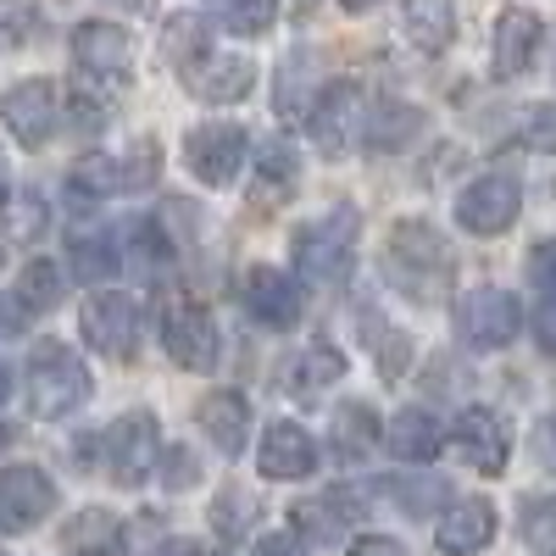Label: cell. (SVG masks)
<instances>
[{"label": "cell", "instance_id": "2e32d148", "mask_svg": "<svg viewBox=\"0 0 556 556\" xmlns=\"http://www.w3.org/2000/svg\"><path fill=\"white\" fill-rule=\"evenodd\" d=\"M456 451L473 462L479 473H501L506 468V451H513V440H506V429H501V417L495 412H484V406H468L456 417Z\"/></svg>", "mask_w": 556, "mask_h": 556}, {"label": "cell", "instance_id": "b9f144b4", "mask_svg": "<svg viewBox=\"0 0 556 556\" xmlns=\"http://www.w3.org/2000/svg\"><path fill=\"white\" fill-rule=\"evenodd\" d=\"M23 301L17 295H0V340H12V334H23Z\"/></svg>", "mask_w": 556, "mask_h": 556}, {"label": "cell", "instance_id": "e0dca14e", "mask_svg": "<svg viewBox=\"0 0 556 556\" xmlns=\"http://www.w3.org/2000/svg\"><path fill=\"white\" fill-rule=\"evenodd\" d=\"M434 540H440L445 556H473V551H484V545L495 540V506L479 501V495L445 506V518H440Z\"/></svg>", "mask_w": 556, "mask_h": 556}, {"label": "cell", "instance_id": "60d3db41", "mask_svg": "<svg viewBox=\"0 0 556 556\" xmlns=\"http://www.w3.org/2000/svg\"><path fill=\"white\" fill-rule=\"evenodd\" d=\"M67 117H78V128H101L106 123L101 101H89V96H67Z\"/></svg>", "mask_w": 556, "mask_h": 556}, {"label": "cell", "instance_id": "bcb514c9", "mask_svg": "<svg viewBox=\"0 0 556 556\" xmlns=\"http://www.w3.org/2000/svg\"><path fill=\"white\" fill-rule=\"evenodd\" d=\"M7 390H12V384H7V374H0V401H7Z\"/></svg>", "mask_w": 556, "mask_h": 556}, {"label": "cell", "instance_id": "d6986e66", "mask_svg": "<svg viewBox=\"0 0 556 556\" xmlns=\"http://www.w3.org/2000/svg\"><path fill=\"white\" fill-rule=\"evenodd\" d=\"M128 56H134V45H128V34H123L117 23H78V34H73V62H78L84 73L112 78V73L128 67Z\"/></svg>", "mask_w": 556, "mask_h": 556}, {"label": "cell", "instance_id": "ab89813d", "mask_svg": "<svg viewBox=\"0 0 556 556\" xmlns=\"http://www.w3.org/2000/svg\"><path fill=\"white\" fill-rule=\"evenodd\" d=\"M251 556H312V551H306V540H295V534H262Z\"/></svg>", "mask_w": 556, "mask_h": 556}, {"label": "cell", "instance_id": "c3c4849f", "mask_svg": "<svg viewBox=\"0 0 556 556\" xmlns=\"http://www.w3.org/2000/svg\"><path fill=\"white\" fill-rule=\"evenodd\" d=\"M123 7H146V0H123Z\"/></svg>", "mask_w": 556, "mask_h": 556}, {"label": "cell", "instance_id": "44dd1931", "mask_svg": "<svg viewBox=\"0 0 556 556\" xmlns=\"http://www.w3.org/2000/svg\"><path fill=\"white\" fill-rule=\"evenodd\" d=\"M251 84H256V67L245 56H206V62L190 67V89H195L201 101H217V106L245 101Z\"/></svg>", "mask_w": 556, "mask_h": 556}, {"label": "cell", "instance_id": "9a60e30c", "mask_svg": "<svg viewBox=\"0 0 556 556\" xmlns=\"http://www.w3.org/2000/svg\"><path fill=\"white\" fill-rule=\"evenodd\" d=\"M256 468H262V479H306L317 468V445H312V434L301 424H273L262 434Z\"/></svg>", "mask_w": 556, "mask_h": 556}, {"label": "cell", "instance_id": "ee69618b", "mask_svg": "<svg viewBox=\"0 0 556 556\" xmlns=\"http://www.w3.org/2000/svg\"><path fill=\"white\" fill-rule=\"evenodd\" d=\"M351 556H406L395 540H384V534H367V540H356L351 545Z\"/></svg>", "mask_w": 556, "mask_h": 556}, {"label": "cell", "instance_id": "83f0119b", "mask_svg": "<svg viewBox=\"0 0 556 556\" xmlns=\"http://www.w3.org/2000/svg\"><path fill=\"white\" fill-rule=\"evenodd\" d=\"M340 374H345V356H340L334 345H306V351L290 362V384H295V395H323Z\"/></svg>", "mask_w": 556, "mask_h": 556}, {"label": "cell", "instance_id": "3957f363", "mask_svg": "<svg viewBox=\"0 0 556 556\" xmlns=\"http://www.w3.org/2000/svg\"><path fill=\"white\" fill-rule=\"evenodd\" d=\"M356 228H362V217L351 206H334L329 217L306 223L301 235H295V267L312 278V285H340V278L351 273Z\"/></svg>", "mask_w": 556, "mask_h": 556}, {"label": "cell", "instance_id": "74e56055", "mask_svg": "<svg viewBox=\"0 0 556 556\" xmlns=\"http://www.w3.org/2000/svg\"><path fill=\"white\" fill-rule=\"evenodd\" d=\"M395 495H401L406 513L424 518V513H434V506L445 501V484L440 479H395Z\"/></svg>", "mask_w": 556, "mask_h": 556}, {"label": "cell", "instance_id": "e575fe53", "mask_svg": "<svg viewBox=\"0 0 556 556\" xmlns=\"http://www.w3.org/2000/svg\"><path fill=\"white\" fill-rule=\"evenodd\" d=\"M223 17H228L235 34H267L273 17H278V0H228Z\"/></svg>", "mask_w": 556, "mask_h": 556}, {"label": "cell", "instance_id": "d6a6232c", "mask_svg": "<svg viewBox=\"0 0 556 556\" xmlns=\"http://www.w3.org/2000/svg\"><path fill=\"white\" fill-rule=\"evenodd\" d=\"M39 34V7L34 0H0V51L28 45Z\"/></svg>", "mask_w": 556, "mask_h": 556}, {"label": "cell", "instance_id": "ba28073f", "mask_svg": "<svg viewBox=\"0 0 556 556\" xmlns=\"http://www.w3.org/2000/svg\"><path fill=\"white\" fill-rule=\"evenodd\" d=\"M523 212V184L513 173H484L479 184H468L456 201V223L468 228V235H501V228H513Z\"/></svg>", "mask_w": 556, "mask_h": 556}, {"label": "cell", "instance_id": "8fae6325", "mask_svg": "<svg viewBox=\"0 0 556 556\" xmlns=\"http://www.w3.org/2000/svg\"><path fill=\"white\" fill-rule=\"evenodd\" d=\"M367 117H374V106L362 101L356 84H334L329 96H323L312 106V139L323 156H345L356 146V134H367Z\"/></svg>", "mask_w": 556, "mask_h": 556}, {"label": "cell", "instance_id": "836d02e7", "mask_svg": "<svg viewBox=\"0 0 556 556\" xmlns=\"http://www.w3.org/2000/svg\"><path fill=\"white\" fill-rule=\"evenodd\" d=\"M251 518H256V501H245V490H223L212 501V523H217L223 540H240L251 529Z\"/></svg>", "mask_w": 556, "mask_h": 556}, {"label": "cell", "instance_id": "f546056e", "mask_svg": "<svg viewBox=\"0 0 556 556\" xmlns=\"http://www.w3.org/2000/svg\"><path fill=\"white\" fill-rule=\"evenodd\" d=\"M123 556H195L184 540H167L162 534V523L146 513V518H134L128 529H123Z\"/></svg>", "mask_w": 556, "mask_h": 556}, {"label": "cell", "instance_id": "4fadbf2b", "mask_svg": "<svg viewBox=\"0 0 556 556\" xmlns=\"http://www.w3.org/2000/svg\"><path fill=\"white\" fill-rule=\"evenodd\" d=\"M51 506H56V484L45 479L39 468H7L0 473V529L7 534H28L34 523L51 518Z\"/></svg>", "mask_w": 556, "mask_h": 556}, {"label": "cell", "instance_id": "d4e9b609", "mask_svg": "<svg viewBox=\"0 0 556 556\" xmlns=\"http://www.w3.org/2000/svg\"><path fill=\"white\" fill-rule=\"evenodd\" d=\"M295 190V151L285 146V139H273V146L262 151V167H256V184H251V201L256 206H273L285 201Z\"/></svg>", "mask_w": 556, "mask_h": 556}, {"label": "cell", "instance_id": "5bb4252c", "mask_svg": "<svg viewBox=\"0 0 556 556\" xmlns=\"http://www.w3.org/2000/svg\"><path fill=\"white\" fill-rule=\"evenodd\" d=\"M240 295H245V312L256 323H267V329H290L301 317V290L290 285V273H278V267H251Z\"/></svg>", "mask_w": 556, "mask_h": 556}, {"label": "cell", "instance_id": "cb8c5ba5", "mask_svg": "<svg viewBox=\"0 0 556 556\" xmlns=\"http://www.w3.org/2000/svg\"><path fill=\"white\" fill-rule=\"evenodd\" d=\"M406 34L417 51H445L456 34V0H406Z\"/></svg>", "mask_w": 556, "mask_h": 556}, {"label": "cell", "instance_id": "ac0fdd59", "mask_svg": "<svg viewBox=\"0 0 556 556\" xmlns=\"http://www.w3.org/2000/svg\"><path fill=\"white\" fill-rule=\"evenodd\" d=\"M290 518H295V529H301L306 540H340V534H351V523H362V495H356V490L312 495V501L295 506Z\"/></svg>", "mask_w": 556, "mask_h": 556}, {"label": "cell", "instance_id": "6da1fadb", "mask_svg": "<svg viewBox=\"0 0 556 556\" xmlns=\"http://www.w3.org/2000/svg\"><path fill=\"white\" fill-rule=\"evenodd\" d=\"M384 273H390V285H395L401 295H412L417 306H429V301H440L445 285H451V251H445V240L434 235L429 223L406 217L395 235H390Z\"/></svg>", "mask_w": 556, "mask_h": 556}, {"label": "cell", "instance_id": "484cf974", "mask_svg": "<svg viewBox=\"0 0 556 556\" xmlns=\"http://www.w3.org/2000/svg\"><path fill=\"white\" fill-rule=\"evenodd\" d=\"M62 545L73 551V556H106L112 545H123V529H117V518L112 513H78L67 529H62Z\"/></svg>", "mask_w": 556, "mask_h": 556}, {"label": "cell", "instance_id": "7bdbcfd3", "mask_svg": "<svg viewBox=\"0 0 556 556\" xmlns=\"http://www.w3.org/2000/svg\"><path fill=\"white\" fill-rule=\"evenodd\" d=\"M534 329H540V345H545V351H556V290L545 295V306H540V323H534Z\"/></svg>", "mask_w": 556, "mask_h": 556}, {"label": "cell", "instance_id": "d590c367", "mask_svg": "<svg viewBox=\"0 0 556 556\" xmlns=\"http://www.w3.org/2000/svg\"><path fill=\"white\" fill-rule=\"evenodd\" d=\"M112 267H117L112 240H73V273L78 278H106Z\"/></svg>", "mask_w": 556, "mask_h": 556}, {"label": "cell", "instance_id": "f35d334b", "mask_svg": "<svg viewBox=\"0 0 556 556\" xmlns=\"http://www.w3.org/2000/svg\"><path fill=\"white\" fill-rule=\"evenodd\" d=\"M523 146H534V151H556V106H534V112H529Z\"/></svg>", "mask_w": 556, "mask_h": 556}, {"label": "cell", "instance_id": "4316f807", "mask_svg": "<svg viewBox=\"0 0 556 556\" xmlns=\"http://www.w3.org/2000/svg\"><path fill=\"white\" fill-rule=\"evenodd\" d=\"M17 301L23 312H51L62 301V262L56 256H34L17 273Z\"/></svg>", "mask_w": 556, "mask_h": 556}, {"label": "cell", "instance_id": "f1b7e54d", "mask_svg": "<svg viewBox=\"0 0 556 556\" xmlns=\"http://www.w3.org/2000/svg\"><path fill=\"white\" fill-rule=\"evenodd\" d=\"M417 117L412 106H401V101H379L374 106V117H367V146H379V151H401V146H412V134H417Z\"/></svg>", "mask_w": 556, "mask_h": 556}, {"label": "cell", "instance_id": "7a4b0ae2", "mask_svg": "<svg viewBox=\"0 0 556 556\" xmlns=\"http://www.w3.org/2000/svg\"><path fill=\"white\" fill-rule=\"evenodd\" d=\"M84 401H89V367L62 340H39L28 356V412L34 417H67Z\"/></svg>", "mask_w": 556, "mask_h": 556}, {"label": "cell", "instance_id": "f6af8a7d", "mask_svg": "<svg viewBox=\"0 0 556 556\" xmlns=\"http://www.w3.org/2000/svg\"><path fill=\"white\" fill-rule=\"evenodd\" d=\"M340 7H351V12H367V7H379V0H340Z\"/></svg>", "mask_w": 556, "mask_h": 556}, {"label": "cell", "instance_id": "8992f818", "mask_svg": "<svg viewBox=\"0 0 556 556\" xmlns=\"http://www.w3.org/2000/svg\"><path fill=\"white\" fill-rule=\"evenodd\" d=\"M162 345L178 367L190 374H206L217 367V323L201 301H167L162 306Z\"/></svg>", "mask_w": 556, "mask_h": 556}, {"label": "cell", "instance_id": "277c9868", "mask_svg": "<svg viewBox=\"0 0 556 556\" xmlns=\"http://www.w3.org/2000/svg\"><path fill=\"white\" fill-rule=\"evenodd\" d=\"M101 445H106V473L117 484H146L162 456V429L151 412H128L101 434Z\"/></svg>", "mask_w": 556, "mask_h": 556}, {"label": "cell", "instance_id": "7dc6e473", "mask_svg": "<svg viewBox=\"0 0 556 556\" xmlns=\"http://www.w3.org/2000/svg\"><path fill=\"white\" fill-rule=\"evenodd\" d=\"M7 440H12V434H7V429H0V451H7Z\"/></svg>", "mask_w": 556, "mask_h": 556}, {"label": "cell", "instance_id": "9c48e42d", "mask_svg": "<svg viewBox=\"0 0 556 556\" xmlns=\"http://www.w3.org/2000/svg\"><path fill=\"white\" fill-rule=\"evenodd\" d=\"M0 117L12 123V134L23 139L28 151L51 146V134L62 123V89L51 78H23L7 101H0Z\"/></svg>", "mask_w": 556, "mask_h": 556}, {"label": "cell", "instance_id": "4dcf8cb0", "mask_svg": "<svg viewBox=\"0 0 556 556\" xmlns=\"http://www.w3.org/2000/svg\"><path fill=\"white\" fill-rule=\"evenodd\" d=\"M362 329H367V340H374L379 374H384V379H401V374H406V362H412V340H406V334H395L384 317H379V323H374V317H362Z\"/></svg>", "mask_w": 556, "mask_h": 556}, {"label": "cell", "instance_id": "7c38bea8", "mask_svg": "<svg viewBox=\"0 0 556 556\" xmlns=\"http://www.w3.org/2000/svg\"><path fill=\"white\" fill-rule=\"evenodd\" d=\"M84 340L106 351V356H128L139 345V301L123 295V290H101L84 301Z\"/></svg>", "mask_w": 556, "mask_h": 556}, {"label": "cell", "instance_id": "7402d4cb", "mask_svg": "<svg viewBox=\"0 0 556 556\" xmlns=\"http://www.w3.org/2000/svg\"><path fill=\"white\" fill-rule=\"evenodd\" d=\"M195 417H201V429L212 434V445L235 456V451L245 445V429H251V401H245L240 390H212Z\"/></svg>", "mask_w": 556, "mask_h": 556}, {"label": "cell", "instance_id": "603a6c76", "mask_svg": "<svg viewBox=\"0 0 556 556\" xmlns=\"http://www.w3.org/2000/svg\"><path fill=\"white\" fill-rule=\"evenodd\" d=\"M384 445H390L401 462H434V456H440V445H445V429H440V417H434V412L406 406V412L395 417V424H390Z\"/></svg>", "mask_w": 556, "mask_h": 556}, {"label": "cell", "instance_id": "52a82bcc", "mask_svg": "<svg viewBox=\"0 0 556 556\" xmlns=\"http://www.w3.org/2000/svg\"><path fill=\"white\" fill-rule=\"evenodd\" d=\"M518 329H523V306L506 290H473V295H462V306H456V334L468 340L473 351L513 345Z\"/></svg>", "mask_w": 556, "mask_h": 556}, {"label": "cell", "instance_id": "1f68e13d", "mask_svg": "<svg viewBox=\"0 0 556 556\" xmlns=\"http://www.w3.org/2000/svg\"><path fill=\"white\" fill-rule=\"evenodd\" d=\"M0 228H7V235L12 240H34L39 235V228H45V201L39 195H7V201H0Z\"/></svg>", "mask_w": 556, "mask_h": 556}, {"label": "cell", "instance_id": "5b68a950", "mask_svg": "<svg viewBox=\"0 0 556 556\" xmlns=\"http://www.w3.org/2000/svg\"><path fill=\"white\" fill-rule=\"evenodd\" d=\"M162 167V151L151 139H139L128 156H84L73 167V190L78 195H128V190H146Z\"/></svg>", "mask_w": 556, "mask_h": 556}, {"label": "cell", "instance_id": "ffe728a7", "mask_svg": "<svg viewBox=\"0 0 556 556\" xmlns=\"http://www.w3.org/2000/svg\"><path fill=\"white\" fill-rule=\"evenodd\" d=\"M534 45H540V17L523 7H506L495 23V78H518L534 62Z\"/></svg>", "mask_w": 556, "mask_h": 556}, {"label": "cell", "instance_id": "30bf717a", "mask_svg": "<svg viewBox=\"0 0 556 556\" xmlns=\"http://www.w3.org/2000/svg\"><path fill=\"white\" fill-rule=\"evenodd\" d=\"M184 162H190V173L201 184L223 190V184H235V173L245 162V128H235V123H201V128H190V139H184Z\"/></svg>", "mask_w": 556, "mask_h": 556}, {"label": "cell", "instance_id": "8d00e7d4", "mask_svg": "<svg viewBox=\"0 0 556 556\" xmlns=\"http://www.w3.org/2000/svg\"><path fill=\"white\" fill-rule=\"evenodd\" d=\"M195 45H201V51H206V28L195 23V17H173L167 23V51H173V62L184 67V73H190V51H195Z\"/></svg>", "mask_w": 556, "mask_h": 556}]
</instances>
